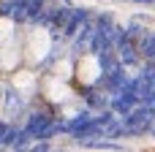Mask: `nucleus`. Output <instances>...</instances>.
<instances>
[{"label": "nucleus", "mask_w": 155, "mask_h": 152, "mask_svg": "<svg viewBox=\"0 0 155 152\" xmlns=\"http://www.w3.org/2000/svg\"><path fill=\"white\" fill-rule=\"evenodd\" d=\"M139 3H150V0H139Z\"/></svg>", "instance_id": "nucleus-3"}, {"label": "nucleus", "mask_w": 155, "mask_h": 152, "mask_svg": "<svg viewBox=\"0 0 155 152\" xmlns=\"http://www.w3.org/2000/svg\"><path fill=\"white\" fill-rule=\"evenodd\" d=\"M87 106H90V109H106V101H104V95H98V92H87Z\"/></svg>", "instance_id": "nucleus-2"}, {"label": "nucleus", "mask_w": 155, "mask_h": 152, "mask_svg": "<svg viewBox=\"0 0 155 152\" xmlns=\"http://www.w3.org/2000/svg\"><path fill=\"white\" fill-rule=\"evenodd\" d=\"M136 49H139L142 57L155 60V33H153V30H144V33H142V38L136 41Z\"/></svg>", "instance_id": "nucleus-1"}]
</instances>
